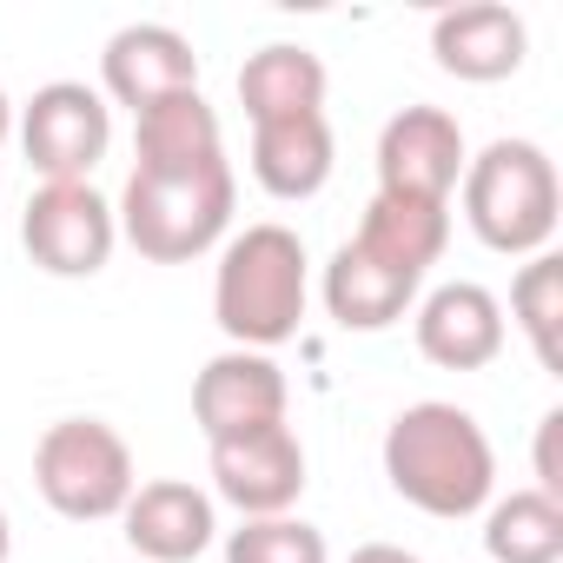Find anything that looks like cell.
I'll return each instance as SVG.
<instances>
[{"label": "cell", "mask_w": 563, "mask_h": 563, "mask_svg": "<svg viewBox=\"0 0 563 563\" xmlns=\"http://www.w3.org/2000/svg\"><path fill=\"white\" fill-rule=\"evenodd\" d=\"M352 239L372 245L378 258H391V265H405V272L424 278L444 258V245H451V206H418V199L372 192V206H365V219H358Z\"/></svg>", "instance_id": "d6986e66"}, {"label": "cell", "mask_w": 563, "mask_h": 563, "mask_svg": "<svg viewBox=\"0 0 563 563\" xmlns=\"http://www.w3.org/2000/svg\"><path fill=\"white\" fill-rule=\"evenodd\" d=\"M120 530L140 550V563H192L212 550L219 510H212V490H199L186 477H153L126 497Z\"/></svg>", "instance_id": "9a60e30c"}, {"label": "cell", "mask_w": 563, "mask_h": 563, "mask_svg": "<svg viewBox=\"0 0 563 563\" xmlns=\"http://www.w3.org/2000/svg\"><path fill=\"white\" fill-rule=\"evenodd\" d=\"M286 405H292V385H286V372H278L272 352L225 345L192 378V424H199L206 444L258 431V424H286Z\"/></svg>", "instance_id": "30bf717a"}, {"label": "cell", "mask_w": 563, "mask_h": 563, "mask_svg": "<svg viewBox=\"0 0 563 563\" xmlns=\"http://www.w3.org/2000/svg\"><path fill=\"white\" fill-rule=\"evenodd\" d=\"M21 245L47 278H93V272H107V258L120 245L113 199L93 192V179L34 186V199L21 212Z\"/></svg>", "instance_id": "52a82bcc"}, {"label": "cell", "mask_w": 563, "mask_h": 563, "mask_svg": "<svg viewBox=\"0 0 563 563\" xmlns=\"http://www.w3.org/2000/svg\"><path fill=\"white\" fill-rule=\"evenodd\" d=\"M411 339L438 372H484V365L504 358L510 325H504V306H497L490 286L451 278V286H431L411 306Z\"/></svg>", "instance_id": "8fae6325"}, {"label": "cell", "mask_w": 563, "mask_h": 563, "mask_svg": "<svg viewBox=\"0 0 563 563\" xmlns=\"http://www.w3.org/2000/svg\"><path fill=\"white\" fill-rule=\"evenodd\" d=\"M418 286H424L418 272H405V265L378 258V252H372V245H358V239H345V245L325 258L319 299H325V312H332V325H339V332H391L398 319H411Z\"/></svg>", "instance_id": "5bb4252c"}, {"label": "cell", "mask_w": 563, "mask_h": 563, "mask_svg": "<svg viewBox=\"0 0 563 563\" xmlns=\"http://www.w3.org/2000/svg\"><path fill=\"white\" fill-rule=\"evenodd\" d=\"M325 93H332V74L312 47L299 41H272L258 54H245L239 67V107L252 126L265 120H299V113H325Z\"/></svg>", "instance_id": "ac0fdd59"}, {"label": "cell", "mask_w": 563, "mask_h": 563, "mask_svg": "<svg viewBox=\"0 0 563 563\" xmlns=\"http://www.w3.org/2000/svg\"><path fill=\"white\" fill-rule=\"evenodd\" d=\"M457 206H464V225L477 232V245H490L504 258H537V252H550L556 212H563L556 159L537 140H490L484 153L464 159Z\"/></svg>", "instance_id": "3957f363"}, {"label": "cell", "mask_w": 563, "mask_h": 563, "mask_svg": "<svg viewBox=\"0 0 563 563\" xmlns=\"http://www.w3.org/2000/svg\"><path fill=\"white\" fill-rule=\"evenodd\" d=\"M206 166H225V126L199 87L133 113V173H206Z\"/></svg>", "instance_id": "2e32d148"}, {"label": "cell", "mask_w": 563, "mask_h": 563, "mask_svg": "<svg viewBox=\"0 0 563 563\" xmlns=\"http://www.w3.org/2000/svg\"><path fill=\"white\" fill-rule=\"evenodd\" d=\"M484 563H563V504L543 490H510L484 504Z\"/></svg>", "instance_id": "ffe728a7"}, {"label": "cell", "mask_w": 563, "mask_h": 563, "mask_svg": "<svg viewBox=\"0 0 563 563\" xmlns=\"http://www.w3.org/2000/svg\"><path fill=\"white\" fill-rule=\"evenodd\" d=\"M212 457V497L239 517H286L306 497V444L292 424H258L239 438L206 444Z\"/></svg>", "instance_id": "9c48e42d"}, {"label": "cell", "mask_w": 563, "mask_h": 563, "mask_svg": "<svg viewBox=\"0 0 563 563\" xmlns=\"http://www.w3.org/2000/svg\"><path fill=\"white\" fill-rule=\"evenodd\" d=\"M510 319L530 345V358L556 378L563 372V258L556 252H537L517 265L510 278Z\"/></svg>", "instance_id": "44dd1931"}, {"label": "cell", "mask_w": 563, "mask_h": 563, "mask_svg": "<svg viewBox=\"0 0 563 563\" xmlns=\"http://www.w3.org/2000/svg\"><path fill=\"white\" fill-rule=\"evenodd\" d=\"M523 54H530V27L504 0H464V8H444L431 21V60L464 87L510 80L523 67Z\"/></svg>", "instance_id": "4fadbf2b"}, {"label": "cell", "mask_w": 563, "mask_h": 563, "mask_svg": "<svg viewBox=\"0 0 563 563\" xmlns=\"http://www.w3.org/2000/svg\"><path fill=\"white\" fill-rule=\"evenodd\" d=\"M332 166H339V140L325 113L252 126V179L272 199H319L332 186Z\"/></svg>", "instance_id": "e0dca14e"}, {"label": "cell", "mask_w": 563, "mask_h": 563, "mask_svg": "<svg viewBox=\"0 0 563 563\" xmlns=\"http://www.w3.org/2000/svg\"><path fill=\"white\" fill-rule=\"evenodd\" d=\"M225 563H332L325 530L306 517H239V530H225Z\"/></svg>", "instance_id": "7402d4cb"}, {"label": "cell", "mask_w": 563, "mask_h": 563, "mask_svg": "<svg viewBox=\"0 0 563 563\" xmlns=\"http://www.w3.org/2000/svg\"><path fill=\"white\" fill-rule=\"evenodd\" d=\"M192 87H199V54L166 21H133V27H120L100 47V93H107V107L146 113V107H159L173 93H192Z\"/></svg>", "instance_id": "7c38bea8"}, {"label": "cell", "mask_w": 563, "mask_h": 563, "mask_svg": "<svg viewBox=\"0 0 563 563\" xmlns=\"http://www.w3.org/2000/svg\"><path fill=\"white\" fill-rule=\"evenodd\" d=\"M306 306H312V258L292 225L258 219L219 245L212 319L239 352H272V345L299 339Z\"/></svg>", "instance_id": "7a4b0ae2"}, {"label": "cell", "mask_w": 563, "mask_h": 563, "mask_svg": "<svg viewBox=\"0 0 563 563\" xmlns=\"http://www.w3.org/2000/svg\"><path fill=\"white\" fill-rule=\"evenodd\" d=\"M8 133H14V100H8V87H0V146H8Z\"/></svg>", "instance_id": "d4e9b609"}, {"label": "cell", "mask_w": 563, "mask_h": 563, "mask_svg": "<svg viewBox=\"0 0 563 563\" xmlns=\"http://www.w3.org/2000/svg\"><path fill=\"white\" fill-rule=\"evenodd\" d=\"M34 490L67 523H107L140 490V471L107 418H60L34 444Z\"/></svg>", "instance_id": "5b68a950"}, {"label": "cell", "mask_w": 563, "mask_h": 563, "mask_svg": "<svg viewBox=\"0 0 563 563\" xmlns=\"http://www.w3.org/2000/svg\"><path fill=\"white\" fill-rule=\"evenodd\" d=\"M232 206H239V179H232V159H225V166H206V173H126L113 219H120V239L140 258L192 265L232 232Z\"/></svg>", "instance_id": "277c9868"}, {"label": "cell", "mask_w": 563, "mask_h": 563, "mask_svg": "<svg viewBox=\"0 0 563 563\" xmlns=\"http://www.w3.org/2000/svg\"><path fill=\"white\" fill-rule=\"evenodd\" d=\"M14 556V523H8V510H0V563Z\"/></svg>", "instance_id": "484cf974"}, {"label": "cell", "mask_w": 563, "mask_h": 563, "mask_svg": "<svg viewBox=\"0 0 563 563\" xmlns=\"http://www.w3.org/2000/svg\"><path fill=\"white\" fill-rule=\"evenodd\" d=\"M113 146V107L87 80H47L21 107V153L41 173V186L60 179H93V166Z\"/></svg>", "instance_id": "8992f818"}, {"label": "cell", "mask_w": 563, "mask_h": 563, "mask_svg": "<svg viewBox=\"0 0 563 563\" xmlns=\"http://www.w3.org/2000/svg\"><path fill=\"white\" fill-rule=\"evenodd\" d=\"M464 126L444 107H398L378 133V192L418 199V206H451L464 179Z\"/></svg>", "instance_id": "ba28073f"}, {"label": "cell", "mask_w": 563, "mask_h": 563, "mask_svg": "<svg viewBox=\"0 0 563 563\" xmlns=\"http://www.w3.org/2000/svg\"><path fill=\"white\" fill-rule=\"evenodd\" d=\"M345 563H424L418 550H405V543H358Z\"/></svg>", "instance_id": "cb8c5ba5"}, {"label": "cell", "mask_w": 563, "mask_h": 563, "mask_svg": "<svg viewBox=\"0 0 563 563\" xmlns=\"http://www.w3.org/2000/svg\"><path fill=\"white\" fill-rule=\"evenodd\" d=\"M385 484L438 517V523H457V517H477L490 497H497V451L484 438V424L451 405V398H418L405 405L391 424H385Z\"/></svg>", "instance_id": "6da1fadb"}, {"label": "cell", "mask_w": 563, "mask_h": 563, "mask_svg": "<svg viewBox=\"0 0 563 563\" xmlns=\"http://www.w3.org/2000/svg\"><path fill=\"white\" fill-rule=\"evenodd\" d=\"M530 457H537V484H530V490H543V497L563 504V411H556V405L537 418V451H530Z\"/></svg>", "instance_id": "603a6c76"}]
</instances>
